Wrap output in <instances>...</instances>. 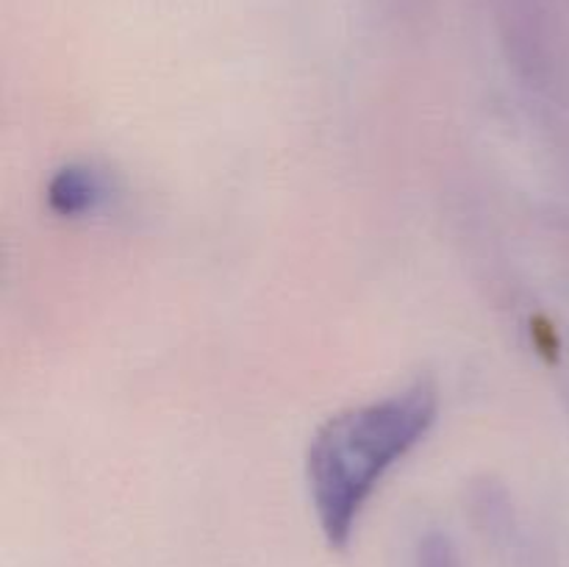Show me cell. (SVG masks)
I'll use <instances>...</instances> for the list:
<instances>
[{"instance_id":"cell-1","label":"cell","mask_w":569,"mask_h":567,"mask_svg":"<svg viewBox=\"0 0 569 567\" xmlns=\"http://www.w3.org/2000/svg\"><path fill=\"white\" fill-rule=\"evenodd\" d=\"M439 415V392L417 378L392 395L328 417L306 454L311 504L331 548H345L387 472L406 459Z\"/></svg>"},{"instance_id":"cell-2","label":"cell","mask_w":569,"mask_h":567,"mask_svg":"<svg viewBox=\"0 0 569 567\" xmlns=\"http://www.w3.org/2000/svg\"><path fill=\"white\" fill-rule=\"evenodd\" d=\"M44 198L53 215L59 217H87L94 215L100 206L109 203L111 183L109 176L94 170L92 165H67L53 172L48 181Z\"/></svg>"}]
</instances>
